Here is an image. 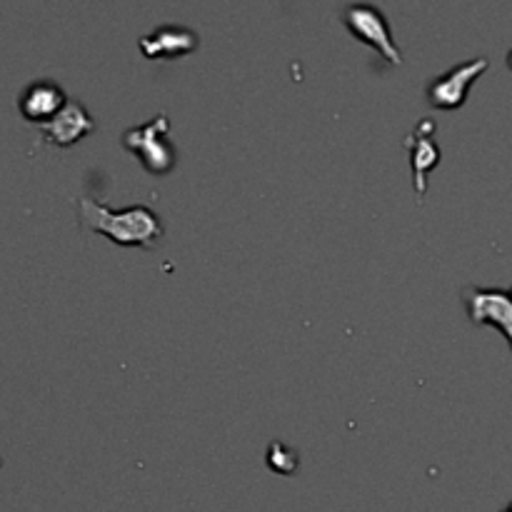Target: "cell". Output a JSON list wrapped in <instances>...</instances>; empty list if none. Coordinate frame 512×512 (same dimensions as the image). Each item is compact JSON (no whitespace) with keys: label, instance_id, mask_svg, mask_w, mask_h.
<instances>
[{"label":"cell","instance_id":"10","mask_svg":"<svg viewBox=\"0 0 512 512\" xmlns=\"http://www.w3.org/2000/svg\"><path fill=\"white\" fill-rule=\"evenodd\" d=\"M300 460L293 448L283 443H270L268 448V468L278 475H293L298 470Z\"/></svg>","mask_w":512,"mask_h":512},{"label":"cell","instance_id":"7","mask_svg":"<svg viewBox=\"0 0 512 512\" xmlns=\"http://www.w3.org/2000/svg\"><path fill=\"white\" fill-rule=\"evenodd\" d=\"M200 38L195 30L183 25H160L150 35L138 40L140 53L148 60H175L198 50Z\"/></svg>","mask_w":512,"mask_h":512},{"label":"cell","instance_id":"11","mask_svg":"<svg viewBox=\"0 0 512 512\" xmlns=\"http://www.w3.org/2000/svg\"><path fill=\"white\" fill-rule=\"evenodd\" d=\"M508 65H510V70H512V50L508 53Z\"/></svg>","mask_w":512,"mask_h":512},{"label":"cell","instance_id":"8","mask_svg":"<svg viewBox=\"0 0 512 512\" xmlns=\"http://www.w3.org/2000/svg\"><path fill=\"white\" fill-rule=\"evenodd\" d=\"M40 133H43V138L48 140L50 145L68 148V145H75L78 140H83L85 135L95 133V120L93 115L85 110L83 103L68 100V105H65L50 123L40 125Z\"/></svg>","mask_w":512,"mask_h":512},{"label":"cell","instance_id":"9","mask_svg":"<svg viewBox=\"0 0 512 512\" xmlns=\"http://www.w3.org/2000/svg\"><path fill=\"white\" fill-rule=\"evenodd\" d=\"M65 105H68V98H65L63 88H60L58 83H53V80L45 78L30 83L28 88L20 93L18 100L20 115H23L28 123L35 125L50 123Z\"/></svg>","mask_w":512,"mask_h":512},{"label":"cell","instance_id":"5","mask_svg":"<svg viewBox=\"0 0 512 512\" xmlns=\"http://www.w3.org/2000/svg\"><path fill=\"white\" fill-rule=\"evenodd\" d=\"M463 303L470 323L498 328L512 350V288H465Z\"/></svg>","mask_w":512,"mask_h":512},{"label":"cell","instance_id":"3","mask_svg":"<svg viewBox=\"0 0 512 512\" xmlns=\"http://www.w3.org/2000/svg\"><path fill=\"white\" fill-rule=\"evenodd\" d=\"M345 25L360 43L378 50L390 65H403V53L390 33V23L385 13L375 5H348L343 13Z\"/></svg>","mask_w":512,"mask_h":512},{"label":"cell","instance_id":"1","mask_svg":"<svg viewBox=\"0 0 512 512\" xmlns=\"http://www.w3.org/2000/svg\"><path fill=\"white\" fill-rule=\"evenodd\" d=\"M78 213L83 228L105 235L115 245H125V248H155L165 235L163 220L148 205L110 210L108 205L95 203L90 198H78Z\"/></svg>","mask_w":512,"mask_h":512},{"label":"cell","instance_id":"6","mask_svg":"<svg viewBox=\"0 0 512 512\" xmlns=\"http://www.w3.org/2000/svg\"><path fill=\"white\" fill-rule=\"evenodd\" d=\"M405 148L410 150V165H413V188L418 198L428 193V173L440 165V148L435 143V123L423 118L415 125L413 133L405 138Z\"/></svg>","mask_w":512,"mask_h":512},{"label":"cell","instance_id":"2","mask_svg":"<svg viewBox=\"0 0 512 512\" xmlns=\"http://www.w3.org/2000/svg\"><path fill=\"white\" fill-rule=\"evenodd\" d=\"M168 133L170 120L168 115L160 113L150 118L148 123L125 130L123 145L140 160V165L148 173L168 175L175 168V163H178V150H175Z\"/></svg>","mask_w":512,"mask_h":512},{"label":"cell","instance_id":"12","mask_svg":"<svg viewBox=\"0 0 512 512\" xmlns=\"http://www.w3.org/2000/svg\"><path fill=\"white\" fill-rule=\"evenodd\" d=\"M503 512H512V503H510V505H508V508H505Z\"/></svg>","mask_w":512,"mask_h":512},{"label":"cell","instance_id":"4","mask_svg":"<svg viewBox=\"0 0 512 512\" xmlns=\"http://www.w3.org/2000/svg\"><path fill=\"white\" fill-rule=\"evenodd\" d=\"M488 68H490L488 58H473L468 60V63L455 65V68H450L448 73L430 80L428 88H425V98H428V103L438 110L463 108L473 83Z\"/></svg>","mask_w":512,"mask_h":512}]
</instances>
